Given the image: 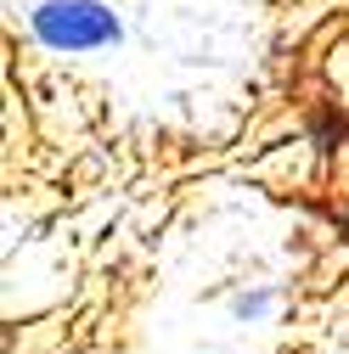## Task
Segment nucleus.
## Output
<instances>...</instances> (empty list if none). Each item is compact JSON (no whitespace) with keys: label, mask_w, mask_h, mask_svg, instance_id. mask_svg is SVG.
I'll use <instances>...</instances> for the list:
<instances>
[{"label":"nucleus","mask_w":349,"mask_h":354,"mask_svg":"<svg viewBox=\"0 0 349 354\" xmlns=\"http://www.w3.org/2000/svg\"><path fill=\"white\" fill-rule=\"evenodd\" d=\"M28 34L57 57H102L124 46V17L107 0H34Z\"/></svg>","instance_id":"1"},{"label":"nucleus","mask_w":349,"mask_h":354,"mask_svg":"<svg viewBox=\"0 0 349 354\" xmlns=\"http://www.w3.org/2000/svg\"><path fill=\"white\" fill-rule=\"evenodd\" d=\"M265 309H271V292H242V298H231V315H265Z\"/></svg>","instance_id":"2"}]
</instances>
